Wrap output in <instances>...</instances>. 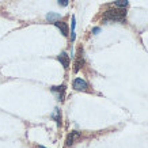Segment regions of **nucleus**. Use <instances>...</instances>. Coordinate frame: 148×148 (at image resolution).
Returning <instances> with one entry per match:
<instances>
[{
    "instance_id": "20e7f679",
    "label": "nucleus",
    "mask_w": 148,
    "mask_h": 148,
    "mask_svg": "<svg viewBox=\"0 0 148 148\" xmlns=\"http://www.w3.org/2000/svg\"><path fill=\"white\" fill-rule=\"evenodd\" d=\"M79 137H80V132H77V130L71 132V133L67 136V139H65V147H71L72 144L75 143Z\"/></svg>"
},
{
    "instance_id": "f03ea898",
    "label": "nucleus",
    "mask_w": 148,
    "mask_h": 148,
    "mask_svg": "<svg viewBox=\"0 0 148 148\" xmlns=\"http://www.w3.org/2000/svg\"><path fill=\"white\" fill-rule=\"evenodd\" d=\"M72 87H73V90L76 91H88V84H87V82L83 80L82 77H76L75 80L72 82Z\"/></svg>"
},
{
    "instance_id": "f8f14e48",
    "label": "nucleus",
    "mask_w": 148,
    "mask_h": 148,
    "mask_svg": "<svg viewBox=\"0 0 148 148\" xmlns=\"http://www.w3.org/2000/svg\"><path fill=\"white\" fill-rule=\"evenodd\" d=\"M58 4L61 7H67L68 5V0H58Z\"/></svg>"
},
{
    "instance_id": "1a4fd4ad",
    "label": "nucleus",
    "mask_w": 148,
    "mask_h": 148,
    "mask_svg": "<svg viewBox=\"0 0 148 148\" xmlns=\"http://www.w3.org/2000/svg\"><path fill=\"white\" fill-rule=\"evenodd\" d=\"M52 118L53 120H56V122H57L58 125L61 124V116H60V109H54V112H53V114H52Z\"/></svg>"
},
{
    "instance_id": "6e6552de",
    "label": "nucleus",
    "mask_w": 148,
    "mask_h": 148,
    "mask_svg": "<svg viewBox=\"0 0 148 148\" xmlns=\"http://www.w3.org/2000/svg\"><path fill=\"white\" fill-rule=\"evenodd\" d=\"M58 19H60V15L56 14V12H49L48 15H46V21L50 22V23H54L56 21H58Z\"/></svg>"
},
{
    "instance_id": "f257e3e1",
    "label": "nucleus",
    "mask_w": 148,
    "mask_h": 148,
    "mask_svg": "<svg viewBox=\"0 0 148 148\" xmlns=\"http://www.w3.org/2000/svg\"><path fill=\"white\" fill-rule=\"evenodd\" d=\"M126 16V10L125 8H109L108 11H105L103 14V21H110V22H124Z\"/></svg>"
},
{
    "instance_id": "423d86ee",
    "label": "nucleus",
    "mask_w": 148,
    "mask_h": 148,
    "mask_svg": "<svg viewBox=\"0 0 148 148\" xmlns=\"http://www.w3.org/2000/svg\"><path fill=\"white\" fill-rule=\"evenodd\" d=\"M57 60L60 61V63L63 64V67L67 69L68 67H69V56H68L65 52H63V53H60L57 56Z\"/></svg>"
},
{
    "instance_id": "39448f33",
    "label": "nucleus",
    "mask_w": 148,
    "mask_h": 148,
    "mask_svg": "<svg viewBox=\"0 0 148 148\" xmlns=\"http://www.w3.org/2000/svg\"><path fill=\"white\" fill-rule=\"evenodd\" d=\"M53 25L57 27L60 32H61V34H63L64 37H68V25H67V23H65V22H60V21H56Z\"/></svg>"
},
{
    "instance_id": "0eeeda50",
    "label": "nucleus",
    "mask_w": 148,
    "mask_h": 148,
    "mask_svg": "<svg viewBox=\"0 0 148 148\" xmlns=\"http://www.w3.org/2000/svg\"><path fill=\"white\" fill-rule=\"evenodd\" d=\"M84 64V60H83V56H82V53L77 54V58H76V61H75V68H73V71L77 72L79 69L82 68V65Z\"/></svg>"
},
{
    "instance_id": "9b49d317",
    "label": "nucleus",
    "mask_w": 148,
    "mask_h": 148,
    "mask_svg": "<svg viewBox=\"0 0 148 148\" xmlns=\"http://www.w3.org/2000/svg\"><path fill=\"white\" fill-rule=\"evenodd\" d=\"M75 26H76V18H75V16H72V22H71V29H72V32H75Z\"/></svg>"
},
{
    "instance_id": "7ed1b4c3",
    "label": "nucleus",
    "mask_w": 148,
    "mask_h": 148,
    "mask_svg": "<svg viewBox=\"0 0 148 148\" xmlns=\"http://www.w3.org/2000/svg\"><path fill=\"white\" fill-rule=\"evenodd\" d=\"M50 91L53 92L56 97H57V99L60 101V102H63L64 101V97H65V86H53L52 88H50Z\"/></svg>"
},
{
    "instance_id": "9d476101",
    "label": "nucleus",
    "mask_w": 148,
    "mask_h": 148,
    "mask_svg": "<svg viewBox=\"0 0 148 148\" xmlns=\"http://www.w3.org/2000/svg\"><path fill=\"white\" fill-rule=\"evenodd\" d=\"M126 5H128V0H116V7L125 8Z\"/></svg>"
},
{
    "instance_id": "4468645a",
    "label": "nucleus",
    "mask_w": 148,
    "mask_h": 148,
    "mask_svg": "<svg viewBox=\"0 0 148 148\" xmlns=\"http://www.w3.org/2000/svg\"><path fill=\"white\" fill-rule=\"evenodd\" d=\"M38 148H46V147H42V145H40V147H38Z\"/></svg>"
},
{
    "instance_id": "ddd939ff",
    "label": "nucleus",
    "mask_w": 148,
    "mask_h": 148,
    "mask_svg": "<svg viewBox=\"0 0 148 148\" xmlns=\"http://www.w3.org/2000/svg\"><path fill=\"white\" fill-rule=\"evenodd\" d=\"M99 32H101V27H94L92 29V34H98Z\"/></svg>"
}]
</instances>
